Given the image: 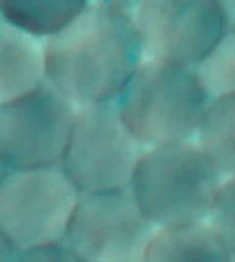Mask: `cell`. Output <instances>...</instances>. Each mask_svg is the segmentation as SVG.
Here are the masks:
<instances>
[{"instance_id": "6da1fadb", "label": "cell", "mask_w": 235, "mask_h": 262, "mask_svg": "<svg viewBox=\"0 0 235 262\" xmlns=\"http://www.w3.org/2000/svg\"><path fill=\"white\" fill-rule=\"evenodd\" d=\"M143 59L134 16L92 0L45 39V80L77 108L114 102Z\"/></svg>"}, {"instance_id": "7a4b0ae2", "label": "cell", "mask_w": 235, "mask_h": 262, "mask_svg": "<svg viewBox=\"0 0 235 262\" xmlns=\"http://www.w3.org/2000/svg\"><path fill=\"white\" fill-rule=\"evenodd\" d=\"M225 174L198 141L147 147L130 180V190L155 225L208 219Z\"/></svg>"}, {"instance_id": "3957f363", "label": "cell", "mask_w": 235, "mask_h": 262, "mask_svg": "<svg viewBox=\"0 0 235 262\" xmlns=\"http://www.w3.org/2000/svg\"><path fill=\"white\" fill-rule=\"evenodd\" d=\"M212 100L194 67L143 59L114 104L130 133L153 147L194 139Z\"/></svg>"}, {"instance_id": "277c9868", "label": "cell", "mask_w": 235, "mask_h": 262, "mask_svg": "<svg viewBox=\"0 0 235 262\" xmlns=\"http://www.w3.org/2000/svg\"><path fill=\"white\" fill-rule=\"evenodd\" d=\"M80 192L61 164L8 170L0 182V231L16 251L65 239Z\"/></svg>"}, {"instance_id": "5b68a950", "label": "cell", "mask_w": 235, "mask_h": 262, "mask_svg": "<svg viewBox=\"0 0 235 262\" xmlns=\"http://www.w3.org/2000/svg\"><path fill=\"white\" fill-rule=\"evenodd\" d=\"M147 147L123 125L114 102L77 110L61 166L82 194L130 186Z\"/></svg>"}, {"instance_id": "8992f818", "label": "cell", "mask_w": 235, "mask_h": 262, "mask_svg": "<svg viewBox=\"0 0 235 262\" xmlns=\"http://www.w3.org/2000/svg\"><path fill=\"white\" fill-rule=\"evenodd\" d=\"M77 110L47 80L0 104V163L8 170L61 164Z\"/></svg>"}, {"instance_id": "52a82bcc", "label": "cell", "mask_w": 235, "mask_h": 262, "mask_svg": "<svg viewBox=\"0 0 235 262\" xmlns=\"http://www.w3.org/2000/svg\"><path fill=\"white\" fill-rule=\"evenodd\" d=\"M155 225L145 217L130 186L82 194L65 233L77 260H143Z\"/></svg>"}, {"instance_id": "ba28073f", "label": "cell", "mask_w": 235, "mask_h": 262, "mask_svg": "<svg viewBox=\"0 0 235 262\" xmlns=\"http://www.w3.org/2000/svg\"><path fill=\"white\" fill-rule=\"evenodd\" d=\"M145 59L194 67L229 30L220 0H143L134 12Z\"/></svg>"}, {"instance_id": "9c48e42d", "label": "cell", "mask_w": 235, "mask_h": 262, "mask_svg": "<svg viewBox=\"0 0 235 262\" xmlns=\"http://www.w3.org/2000/svg\"><path fill=\"white\" fill-rule=\"evenodd\" d=\"M45 82V39L0 18V104Z\"/></svg>"}, {"instance_id": "30bf717a", "label": "cell", "mask_w": 235, "mask_h": 262, "mask_svg": "<svg viewBox=\"0 0 235 262\" xmlns=\"http://www.w3.org/2000/svg\"><path fill=\"white\" fill-rule=\"evenodd\" d=\"M143 260H231L210 219L157 227Z\"/></svg>"}, {"instance_id": "8fae6325", "label": "cell", "mask_w": 235, "mask_h": 262, "mask_svg": "<svg viewBox=\"0 0 235 262\" xmlns=\"http://www.w3.org/2000/svg\"><path fill=\"white\" fill-rule=\"evenodd\" d=\"M90 2L92 0H0V18L47 39L69 26Z\"/></svg>"}, {"instance_id": "7c38bea8", "label": "cell", "mask_w": 235, "mask_h": 262, "mask_svg": "<svg viewBox=\"0 0 235 262\" xmlns=\"http://www.w3.org/2000/svg\"><path fill=\"white\" fill-rule=\"evenodd\" d=\"M194 139L225 176L235 174V94L212 100Z\"/></svg>"}, {"instance_id": "4fadbf2b", "label": "cell", "mask_w": 235, "mask_h": 262, "mask_svg": "<svg viewBox=\"0 0 235 262\" xmlns=\"http://www.w3.org/2000/svg\"><path fill=\"white\" fill-rule=\"evenodd\" d=\"M194 71L212 98L235 94V28H229L216 41L194 65Z\"/></svg>"}, {"instance_id": "5bb4252c", "label": "cell", "mask_w": 235, "mask_h": 262, "mask_svg": "<svg viewBox=\"0 0 235 262\" xmlns=\"http://www.w3.org/2000/svg\"><path fill=\"white\" fill-rule=\"evenodd\" d=\"M208 219L220 235L229 256L235 258V174L224 178Z\"/></svg>"}, {"instance_id": "9a60e30c", "label": "cell", "mask_w": 235, "mask_h": 262, "mask_svg": "<svg viewBox=\"0 0 235 262\" xmlns=\"http://www.w3.org/2000/svg\"><path fill=\"white\" fill-rule=\"evenodd\" d=\"M16 260H75L77 256L69 249L67 241L59 239L51 243H44L39 247L28 249L16 256Z\"/></svg>"}, {"instance_id": "2e32d148", "label": "cell", "mask_w": 235, "mask_h": 262, "mask_svg": "<svg viewBox=\"0 0 235 262\" xmlns=\"http://www.w3.org/2000/svg\"><path fill=\"white\" fill-rule=\"evenodd\" d=\"M100 2L110 4V6H116V8H120V10L130 12V14L134 16V12L141 6V2H143V0H100Z\"/></svg>"}, {"instance_id": "e0dca14e", "label": "cell", "mask_w": 235, "mask_h": 262, "mask_svg": "<svg viewBox=\"0 0 235 262\" xmlns=\"http://www.w3.org/2000/svg\"><path fill=\"white\" fill-rule=\"evenodd\" d=\"M0 260H16V251L0 231Z\"/></svg>"}, {"instance_id": "ac0fdd59", "label": "cell", "mask_w": 235, "mask_h": 262, "mask_svg": "<svg viewBox=\"0 0 235 262\" xmlns=\"http://www.w3.org/2000/svg\"><path fill=\"white\" fill-rule=\"evenodd\" d=\"M220 4L224 6L227 22H229V28H235V0H220Z\"/></svg>"}, {"instance_id": "d6986e66", "label": "cell", "mask_w": 235, "mask_h": 262, "mask_svg": "<svg viewBox=\"0 0 235 262\" xmlns=\"http://www.w3.org/2000/svg\"><path fill=\"white\" fill-rule=\"evenodd\" d=\"M6 172H8V168H6V166H4V164L0 163V182H2V178H4V176H6Z\"/></svg>"}]
</instances>
